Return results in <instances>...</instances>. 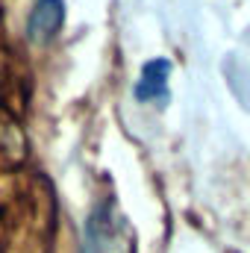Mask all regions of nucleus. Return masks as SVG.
<instances>
[{"label": "nucleus", "instance_id": "2", "mask_svg": "<svg viewBox=\"0 0 250 253\" xmlns=\"http://www.w3.org/2000/svg\"><path fill=\"white\" fill-rule=\"evenodd\" d=\"M168 77L171 62L168 59H150L141 68V77L135 83V100L153 103V100H168Z\"/></svg>", "mask_w": 250, "mask_h": 253}, {"label": "nucleus", "instance_id": "3", "mask_svg": "<svg viewBox=\"0 0 250 253\" xmlns=\"http://www.w3.org/2000/svg\"><path fill=\"white\" fill-rule=\"evenodd\" d=\"M118 233L109 221V212L106 209H97L88 221V245L85 253H121L118 248Z\"/></svg>", "mask_w": 250, "mask_h": 253}, {"label": "nucleus", "instance_id": "1", "mask_svg": "<svg viewBox=\"0 0 250 253\" xmlns=\"http://www.w3.org/2000/svg\"><path fill=\"white\" fill-rule=\"evenodd\" d=\"M65 24V0H36L27 15V39L33 44H50Z\"/></svg>", "mask_w": 250, "mask_h": 253}]
</instances>
